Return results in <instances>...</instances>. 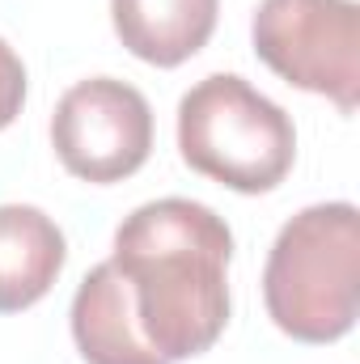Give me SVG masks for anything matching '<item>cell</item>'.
Instances as JSON below:
<instances>
[{"label":"cell","instance_id":"6da1fadb","mask_svg":"<svg viewBox=\"0 0 360 364\" xmlns=\"http://www.w3.org/2000/svg\"><path fill=\"white\" fill-rule=\"evenodd\" d=\"M110 263L144 343L166 364L203 356L229 322V225L195 199L140 203L115 229Z\"/></svg>","mask_w":360,"mask_h":364},{"label":"cell","instance_id":"7a4b0ae2","mask_svg":"<svg viewBox=\"0 0 360 364\" xmlns=\"http://www.w3.org/2000/svg\"><path fill=\"white\" fill-rule=\"evenodd\" d=\"M271 322L297 343H335L360 314V212L356 203H314L271 242L263 267Z\"/></svg>","mask_w":360,"mask_h":364},{"label":"cell","instance_id":"3957f363","mask_svg":"<svg viewBox=\"0 0 360 364\" xmlns=\"http://www.w3.org/2000/svg\"><path fill=\"white\" fill-rule=\"evenodd\" d=\"M182 161L238 195H268L297 161V127L284 106L238 73H212L179 102Z\"/></svg>","mask_w":360,"mask_h":364},{"label":"cell","instance_id":"277c9868","mask_svg":"<svg viewBox=\"0 0 360 364\" xmlns=\"http://www.w3.org/2000/svg\"><path fill=\"white\" fill-rule=\"evenodd\" d=\"M255 55L288 85L331 97L344 114L360 102L356 0H259L250 17Z\"/></svg>","mask_w":360,"mask_h":364},{"label":"cell","instance_id":"5b68a950","mask_svg":"<svg viewBox=\"0 0 360 364\" xmlns=\"http://www.w3.org/2000/svg\"><path fill=\"white\" fill-rule=\"evenodd\" d=\"M51 149L81 182L110 186L132 178L153 153V106L119 77L77 81L55 102Z\"/></svg>","mask_w":360,"mask_h":364},{"label":"cell","instance_id":"8992f818","mask_svg":"<svg viewBox=\"0 0 360 364\" xmlns=\"http://www.w3.org/2000/svg\"><path fill=\"white\" fill-rule=\"evenodd\" d=\"M68 242L34 203H0V314L38 305L64 272Z\"/></svg>","mask_w":360,"mask_h":364},{"label":"cell","instance_id":"52a82bcc","mask_svg":"<svg viewBox=\"0 0 360 364\" xmlns=\"http://www.w3.org/2000/svg\"><path fill=\"white\" fill-rule=\"evenodd\" d=\"M216 17L221 0H110L119 43L153 68H179L199 55L216 30Z\"/></svg>","mask_w":360,"mask_h":364},{"label":"cell","instance_id":"ba28073f","mask_svg":"<svg viewBox=\"0 0 360 364\" xmlns=\"http://www.w3.org/2000/svg\"><path fill=\"white\" fill-rule=\"evenodd\" d=\"M68 322H73V343L85 364H166L144 343L136 314L127 305V288L110 259L97 263L77 284Z\"/></svg>","mask_w":360,"mask_h":364},{"label":"cell","instance_id":"9c48e42d","mask_svg":"<svg viewBox=\"0 0 360 364\" xmlns=\"http://www.w3.org/2000/svg\"><path fill=\"white\" fill-rule=\"evenodd\" d=\"M26 106V64L21 55L0 38V132L13 127V119Z\"/></svg>","mask_w":360,"mask_h":364}]
</instances>
